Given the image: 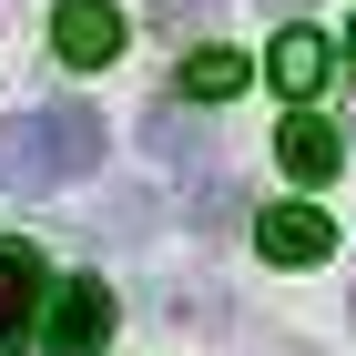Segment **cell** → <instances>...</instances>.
I'll list each match as a JSON object with an SVG mask.
<instances>
[{"label": "cell", "mask_w": 356, "mask_h": 356, "mask_svg": "<svg viewBox=\"0 0 356 356\" xmlns=\"http://www.w3.org/2000/svg\"><path fill=\"white\" fill-rule=\"evenodd\" d=\"M112 346V285L102 275H61L51 316H41V356H102Z\"/></svg>", "instance_id": "cell-3"}, {"label": "cell", "mask_w": 356, "mask_h": 356, "mask_svg": "<svg viewBox=\"0 0 356 356\" xmlns=\"http://www.w3.org/2000/svg\"><path fill=\"white\" fill-rule=\"evenodd\" d=\"M51 51L72 61V72H102V61L122 51V10H112V0H51Z\"/></svg>", "instance_id": "cell-4"}, {"label": "cell", "mask_w": 356, "mask_h": 356, "mask_svg": "<svg viewBox=\"0 0 356 356\" xmlns=\"http://www.w3.org/2000/svg\"><path fill=\"white\" fill-rule=\"evenodd\" d=\"M82 173H102V112L92 102H51V112L0 122V193H61Z\"/></svg>", "instance_id": "cell-1"}, {"label": "cell", "mask_w": 356, "mask_h": 356, "mask_svg": "<svg viewBox=\"0 0 356 356\" xmlns=\"http://www.w3.org/2000/svg\"><path fill=\"white\" fill-rule=\"evenodd\" d=\"M41 316H51V265H41V245L0 234V356L41 346Z\"/></svg>", "instance_id": "cell-2"}, {"label": "cell", "mask_w": 356, "mask_h": 356, "mask_svg": "<svg viewBox=\"0 0 356 356\" xmlns=\"http://www.w3.org/2000/svg\"><path fill=\"white\" fill-rule=\"evenodd\" d=\"M285 10H296V0H285Z\"/></svg>", "instance_id": "cell-12"}, {"label": "cell", "mask_w": 356, "mask_h": 356, "mask_svg": "<svg viewBox=\"0 0 356 356\" xmlns=\"http://www.w3.org/2000/svg\"><path fill=\"white\" fill-rule=\"evenodd\" d=\"M265 72H275V92H296V112L305 102H316V92H326V72H336V51H326V41H316V31H275V51H265Z\"/></svg>", "instance_id": "cell-7"}, {"label": "cell", "mask_w": 356, "mask_h": 356, "mask_svg": "<svg viewBox=\"0 0 356 356\" xmlns=\"http://www.w3.org/2000/svg\"><path fill=\"white\" fill-rule=\"evenodd\" d=\"M193 10H204V0H143V21H163V31H184Z\"/></svg>", "instance_id": "cell-10"}, {"label": "cell", "mask_w": 356, "mask_h": 356, "mask_svg": "<svg viewBox=\"0 0 356 356\" xmlns=\"http://www.w3.org/2000/svg\"><path fill=\"white\" fill-rule=\"evenodd\" d=\"M224 224H245V184L224 163H193V234H224Z\"/></svg>", "instance_id": "cell-8"}, {"label": "cell", "mask_w": 356, "mask_h": 356, "mask_svg": "<svg viewBox=\"0 0 356 356\" xmlns=\"http://www.w3.org/2000/svg\"><path fill=\"white\" fill-rule=\"evenodd\" d=\"M346 51H356V21H346Z\"/></svg>", "instance_id": "cell-11"}, {"label": "cell", "mask_w": 356, "mask_h": 356, "mask_svg": "<svg viewBox=\"0 0 356 356\" xmlns=\"http://www.w3.org/2000/svg\"><path fill=\"white\" fill-rule=\"evenodd\" d=\"M275 163H285L305 193H316V184H336L346 143H336V122H316V112H285V122H275Z\"/></svg>", "instance_id": "cell-6"}, {"label": "cell", "mask_w": 356, "mask_h": 356, "mask_svg": "<svg viewBox=\"0 0 356 356\" xmlns=\"http://www.w3.org/2000/svg\"><path fill=\"white\" fill-rule=\"evenodd\" d=\"M254 245H265V265H326L336 224L316 214V204H275V214H254Z\"/></svg>", "instance_id": "cell-5"}, {"label": "cell", "mask_w": 356, "mask_h": 356, "mask_svg": "<svg viewBox=\"0 0 356 356\" xmlns=\"http://www.w3.org/2000/svg\"><path fill=\"white\" fill-rule=\"evenodd\" d=\"M234 92H245V51L204 41V51L184 61V102H234Z\"/></svg>", "instance_id": "cell-9"}]
</instances>
